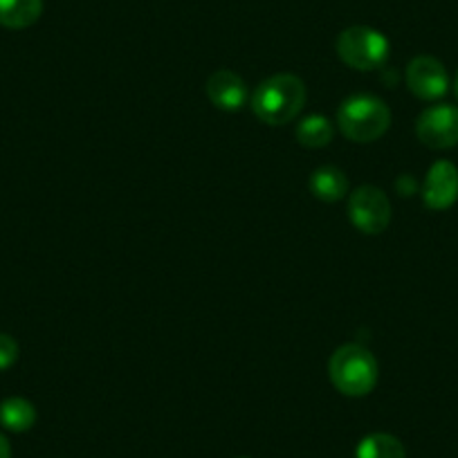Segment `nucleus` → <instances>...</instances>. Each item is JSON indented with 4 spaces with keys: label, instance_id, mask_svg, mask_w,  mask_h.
I'll return each instance as SVG.
<instances>
[{
    "label": "nucleus",
    "instance_id": "1",
    "mask_svg": "<svg viewBox=\"0 0 458 458\" xmlns=\"http://www.w3.org/2000/svg\"><path fill=\"white\" fill-rule=\"evenodd\" d=\"M306 104V86L294 74H275L259 83L252 95V110L270 126L288 124Z\"/></svg>",
    "mask_w": 458,
    "mask_h": 458
},
{
    "label": "nucleus",
    "instance_id": "2",
    "mask_svg": "<svg viewBox=\"0 0 458 458\" xmlns=\"http://www.w3.org/2000/svg\"><path fill=\"white\" fill-rule=\"evenodd\" d=\"M391 110L380 97L355 95L337 110V129L351 142H376L389 131Z\"/></svg>",
    "mask_w": 458,
    "mask_h": 458
},
{
    "label": "nucleus",
    "instance_id": "3",
    "mask_svg": "<svg viewBox=\"0 0 458 458\" xmlns=\"http://www.w3.org/2000/svg\"><path fill=\"white\" fill-rule=\"evenodd\" d=\"M330 382L349 398L369 395L377 385V362L371 351L360 344H346L333 353L328 362Z\"/></svg>",
    "mask_w": 458,
    "mask_h": 458
},
{
    "label": "nucleus",
    "instance_id": "4",
    "mask_svg": "<svg viewBox=\"0 0 458 458\" xmlns=\"http://www.w3.org/2000/svg\"><path fill=\"white\" fill-rule=\"evenodd\" d=\"M335 47H337L339 59L360 72H369V70L385 65L391 50L389 38L367 25H353V28L344 30L337 37Z\"/></svg>",
    "mask_w": 458,
    "mask_h": 458
},
{
    "label": "nucleus",
    "instance_id": "5",
    "mask_svg": "<svg viewBox=\"0 0 458 458\" xmlns=\"http://www.w3.org/2000/svg\"><path fill=\"white\" fill-rule=\"evenodd\" d=\"M349 218L362 234H382L391 223V202L382 189L364 184L349 198Z\"/></svg>",
    "mask_w": 458,
    "mask_h": 458
},
{
    "label": "nucleus",
    "instance_id": "6",
    "mask_svg": "<svg viewBox=\"0 0 458 458\" xmlns=\"http://www.w3.org/2000/svg\"><path fill=\"white\" fill-rule=\"evenodd\" d=\"M416 135L425 147L443 151L458 144V108L438 104L427 108L416 122Z\"/></svg>",
    "mask_w": 458,
    "mask_h": 458
},
{
    "label": "nucleus",
    "instance_id": "7",
    "mask_svg": "<svg viewBox=\"0 0 458 458\" xmlns=\"http://www.w3.org/2000/svg\"><path fill=\"white\" fill-rule=\"evenodd\" d=\"M407 88L422 101H436L447 95L449 77L445 65L434 56H416L407 65Z\"/></svg>",
    "mask_w": 458,
    "mask_h": 458
},
{
    "label": "nucleus",
    "instance_id": "8",
    "mask_svg": "<svg viewBox=\"0 0 458 458\" xmlns=\"http://www.w3.org/2000/svg\"><path fill=\"white\" fill-rule=\"evenodd\" d=\"M458 200V169L447 160L431 165L422 184V202L431 211H445Z\"/></svg>",
    "mask_w": 458,
    "mask_h": 458
},
{
    "label": "nucleus",
    "instance_id": "9",
    "mask_svg": "<svg viewBox=\"0 0 458 458\" xmlns=\"http://www.w3.org/2000/svg\"><path fill=\"white\" fill-rule=\"evenodd\" d=\"M207 97L216 108L234 113V110L243 108L248 101V86L232 70H218L207 79Z\"/></svg>",
    "mask_w": 458,
    "mask_h": 458
},
{
    "label": "nucleus",
    "instance_id": "10",
    "mask_svg": "<svg viewBox=\"0 0 458 458\" xmlns=\"http://www.w3.org/2000/svg\"><path fill=\"white\" fill-rule=\"evenodd\" d=\"M312 196L324 202H337L349 193V178L337 166H319L310 175Z\"/></svg>",
    "mask_w": 458,
    "mask_h": 458
},
{
    "label": "nucleus",
    "instance_id": "11",
    "mask_svg": "<svg viewBox=\"0 0 458 458\" xmlns=\"http://www.w3.org/2000/svg\"><path fill=\"white\" fill-rule=\"evenodd\" d=\"M43 14V0H0V25L7 30H25Z\"/></svg>",
    "mask_w": 458,
    "mask_h": 458
},
{
    "label": "nucleus",
    "instance_id": "12",
    "mask_svg": "<svg viewBox=\"0 0 458 458\" xmlns=\"http://www.w3.org/2000/svg\"><path fill=\"white\" fill-rule=\"evenodd\" d=\"M34 422H37V409L25 398H7L0 404V425L5 429L21 434L32 429Z\"/></svg>",
    "mask_w": 458,
    "mask_h": 458
},
{
    "label": "nucleus",
    "instance_id": "13",
    "mask_svg": "<svg viewBox=\"0 0 458 458\" xmlns=\"http://www.w3.org/2000/svg\"><path fill=\"white\" fill-rule=\"evenodd\" d=\"M297 142L306 148H324L328 147L330 140H333L335 129L324 114H310L306 120L299 122L297 131Z\"/></svg>",
    "mask_w": 458,
    "mask_h": 458
},
{
    "label": "nucleus",
    "instance_id": "14",
    "mask_svg": "<svg viewBox=\"0 0 458 458\" xmlns=\"http://www.w3.org/2000/svg\"><path fill=\"white\" fill-rule=\"evenodd\" d=\"M358 458H407L404 445L391 434H371L360 440Z\"/></svg>",
    "mask_w": 458,
    "mask_h": 458
},
{
    "label": "nucleus",
    "instance_id": "15",
    "mask_svg": "<svg viewBox=\"0 0 458 458\" xmlns=\"http://www.w3.org/2000/svg\"><path fill=\"white\" fill-rule=\"evenodd\" d=\"M19 360V344L10 335L0 333V371L10 369Z\"/></svg>",
    "mask_w": 458,
    "mask_h": 458
},
{
    "label": "nucleus",
    "instance_id": "16",
    "mask_svg": "<svg viewBox=\"0 0 458 458\" xmlns=\"http://www.w3.org/2000/svg\"><path fill=\"white\" fill-rule=\"evenodd\" d=\"M0 458H12L10 440H7L3 434H0Z\"/></svg>",
    "mask_w": 458,
    "mask_h": 458
},
{
    "label": "nucleus",
    "instance_id": "17",
    "mask_svg": "<svg viewBox=\"0 0 458 458\" xmlns=\"http://www.w3.org/2000/svg\"><path fill=\"white\" fill-rule=\"evenodd\" d=\"M454 88H456V97H458V74H456V83H454Z\"/></svg>",
    "mask_w": 458,
    "mask_h": 458
},
{
    "label": "nucleus",
    "instance_id": "18",
    "mask_svg": "<svg viewBox=\"0 0 458 458\" xmlns=\"http://www.w3.org/2000/svg\"><path fill=\"white\" fill-rule=\"evenodd\" d=\"M243 458H245V456H243Z\"/></svg>",
    "mask_w": 458,
    "mask_h": 458
}]
</instances>
